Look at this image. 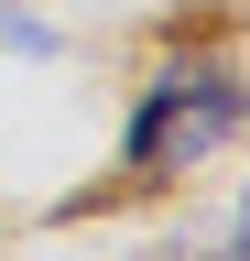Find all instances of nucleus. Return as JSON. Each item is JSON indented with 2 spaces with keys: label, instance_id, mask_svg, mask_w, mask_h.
I'll return each mask as SVG.
<instances>
[{
  "label": "nucleus",
  "instance_id": "obj_1",
  "mask_svg": "<svg viewBox=\"0 0 250 261\" xmlns=\"http://www.w3.org/2000/svg\"><path fill=\"white\" fill-rule=\"evenodd\" d=\"M239 65L229 55H207V65H163V76L142 87V109H131V174L142 185H163V174H196L207 152H229L239 142Z\"/></svg>",
  "mask_w": 250,
  "mask_h": 261
}]
</instances>
